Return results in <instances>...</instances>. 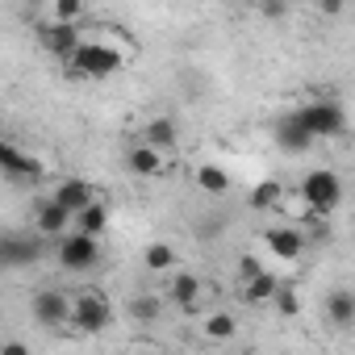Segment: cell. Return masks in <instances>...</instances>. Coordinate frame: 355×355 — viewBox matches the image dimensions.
Segmentation results:
<instances>
[{"label": "cell", "mask_w": 355, "mask_h": 355, "mask_svg": "<svg viewBox=\"0 0 355 355\" xmlns=\"http://www.w3.org/2000/svg\"><path fill=\"white\" fill-rule=\"evenodd\" d=\"M67 67H71V76H80V80H109V76L121 67V51H113V46H105V42H80L76 55L67 59Z\"/></svg>", "instance_id": "6da1fadb"}, {"label": "cell", "mask_w": 355, "mask_h": 355, "mask_svg": "<svg viewBox=\"0 0 355 355\" xmlns=\"http://www.w3.org/2000/svg\"><path fill=\"white\" fill-rule=\"evenodd\" d=\"M301 197H305V205L313 209V214H330L338 201H343V180L330 171V167H318V171H309L305 180H301Z\"/></svg>", "instance_id": "7a4b0ae2"}, {"label": "cell", "mask_w": 355, "mask_h": 355, "mask_svg": "<svg viewBox=\"0 0 355 355\" xmlns=\"http://www.w3.org/2000/svg\"><path fill=\"white\" fill-rule=\"evenodd\" d=\"M313 138H334V134H343V125H347V113H343V105H334V101H309L305 109H297L293 113Z\"/></svg>", "instance_id": "3957f363"}, {"label": "cell", "mask_w": 355, "mask_h": 355, "mask_svg": "<svg viewBox=\"0 0 355 355\" xmlns=\"http://www.w3.org/2000/svg\"><path fill=\"white\" fill-rule=\"evenodd\" d=\"M96 259H101L96 234L76 230V234H67V239L59 243V268H63V272H88V268H96Z\"/></svg>", "instance_id": "277c9868"}, {"label": "cell", "mask_w": 355, "mask_h": 355, "mask_svg": "<svg viewBox=\"0 0 355 355\" xmlns=\"http://www.w3.org/2000/svg\"><path fill=\"white\" fill-rule=\"evenodd\" d=\"M42 255H46L42 239H34V234H17V230L0 234V268H34Z\"/></svg>", "instance_id": "5b68a950"}, {"label": "cell", "mask_w": 355, "mask_h": 355, "mask_svg": "<svg viewBox=\"0 0 355 355\" xmlns=\"http://www.w3.org/2000/svg\"><path fill=\"white\" fill-rule=\"evenodd\" d=\"M34 322L42 330H55V326H67V313H71V301L59 293V288H38L34 293Z\"/></svg>", "instance_id": "8992f818"}, {"label": "cell", "mask_w": 355, "mask_h": 355, "mask_svg": "<svg viewBox=\"0 0 355 355\" xmlns=\"http://www.w3.org/2000/svg\"><path fill=\"white\" fill-rule=\"evenodd\" d=\"M109 305L96 297V293H84V297H76V305H71V313H67V322L76 326V330H88V334H96V330H105L109 326Z\"/></svg>", "instance_id": "52a82bcc"}, {"label": "cell", "mask_w": 355, "mask_h": 355, "mask_svg": "<svg viewBox=\"0 0 355 355\" xmlns=\"http://www.w3.org/2000/svg\"><path fill=\"white\" fill-rule=\"evenodd\" d=\"M80 42H84V34H80L76 21H46V26H42V46H46L55 59H71Z\"/></svg>", "instance_id": "ba28073f"}, {"label": "cell", "mask_w": 355, "mask_h": 355, "mask_svg": "<svg viewBox=\"0 0 355 355\" xmlns=\"http://www.w3.org/2000/svg\"><path fill=\"white\" fill-rule=\"evenodd\" d=\"M0 171H5L9 180H38V175H42V163H38L34 155H26L21 146H13V142L0 138Z\"/></svg>", "instance_id": "9c48e42d"}, {"label": "cell", "mask_w": 355, "mask_h": 355, "mask_svg": "<svg viewBox=\"0 0 355 355\" xmlns=\"http://www.w3.org/2000/svg\"><path fill=\"white\" fill-rule=\"evenodd\" d=\"M313 142H318V138H313V134H309L293 113L276 121V146H280V150H288V155H305Z\"/></svg>", "instance_id": "30bf717a"}, {"label": "cell", "mask_w": 355, "mask_h": 355, "mask_svg": "<svg viewBox=\"0 0 355 355\" xmlns=\"http://www.w3.org/2000/svg\"><path fill=\"white\" fill-rule=\"evenodd\" d=\"M34 226H38V234H42V239H59V234L71 226V214H67L55 197H46V201L34 209Z\"/></svg>", "instance_id": "8fae6325"}, {"label": "cell", "mask_w": 355, "mask_h": 355, "mask_svg": "<svg viewBox=\"0 0 355 355\" xmlns=\"http://www.w3.org/2000/svg\"><path fill=\"white\" fill-rule=\"evenodd\" d=\"M263 243H268V251L280 255V259H301V251H305V234H301L297 226H276V230L263 234Z\"/></svg>", "instance_id": "7c38bea8"}, {"label": "cell", "mask_w": 355, "mask_h": 355, "mask_svg": "<svg viewBox=\"0 0 355 355\" xmlns=\"http://www.w3.org/2000/svg\"><path fill=\"white\" fill-rule=\"evenodd\" d=\"M92 197H96V193H92V184H88V180H80V175H71V180L55 184V201H59V205H63L71 218H76V214H80V209L92 201Z\"/></svg>", "instance_id": "4fadbf2b"}, {"label": "cell", "mask_w": 355, "mask_h": 355, "mask_svg": "<svg viewBox=\"0 0 355 355\" xmlns=\"http://www.w3.org/2000/svg\"><path fill=\"white\" fill-rule=\"evenodd\" d=\"M167 293H171V301L180 305V309H197V301H201V280H197L193 272H180V276L167 284Z\"/></svg>", "instance_id": "5bb4252c"}, {"label": "cell", "mask_w": 355, "mask_h": 355, "mask_svg": "<svg viewBox=\"0 0 355 355\" xmlns=\"http://www.w3.org/2000/svg\"><path fill=\"white\" fill-rule=\"evenodd\" d=\"M326 313H330V322H334L338 330H347V326L355 322V293H351V288H334L330 301H326Z\"/></svg>", "instance_id": "9a60e30c"}, {"label": "cell", "mask_w": 355, "mask_h": 355, "mask_svg": "<svg viewBox=\"0 0 355 355\" xmlns=\"http://www.w3.org/2000/svg\"><path fill=\"white\" fill-rule=\"evenodd\" d=\"M125 163H130L134 175H159V171H163V155H159L155 146H146V142L134 146V150L125 155Z\"/></svg>", "instance_id": "2e32d148"}, {"label": "cell", "mask_w": 355, "mask_h": 355, "mask_svg": "<svg viewBox=\"0 0 355 355\" xmlns=\"http://www.w3.org/2000/svg\"><path fill=\"white\" fill-rule=\"evenodd\" d=\"M71 222H76V230H84V234H96V239H101V230L109 226V209H105V205L92 197V201H88V205H84V209L71 218Z\"/></svg>", "instance_id": "e0dca14e"}, {"label": "cell", "mask_w": 355, "mask_h": 355, "mask_svg": "<svg viewBox=\"0 0 355 355\" xmlns=\"http://www.w3.org/2000/svg\"><path fill=\"white\" fill-rule=\"evenodd\" d=\"M175 138H180V134H175V121H171V117H155V121H146V146H155L159 155L171 150Z\"/></svg>", "instance_id": "ac0fdd59"}, {"label": "cell", "mask_w": 355, "mask_h": 355, "mask_svg": "<svg viewBox=\"0 0 355 355\" xmlns=\"http://www.w3.org/2000/svg\"><path fill=\"white\" fill-rule=\"evenodd\" d=\"M276 284H280V280H276L272 272H263V268H259L255 276H247V288H243V297H247L251 305H259V301H272Z\"/></svg>", "instance_id": "d6986e66"}, {"label": "cell", "mask_w": 355, "mask_h": 355, "mask_svg": "<svg viewBox=\"0 0 355 355\" xmlns=\"http://www.w3.org/2000/svg\"><path fill=\"white\" fill-rule=\"evenodd\" d=\"M159 313H163V301H159L155 293H138V297L130 301V318H134V322H142V326L159 322Z\"/></svg>", "instance_id": "ffe728a7"}, {"label": "cell", "mask_w": 355, "mask_h": 355, "mask_svg": "<svg viewBox=\"0 0 355 355\" xmlns=\"http://www.w3.org/2000/svg\"><path fill=\"white\" fill-rule=\"evenodd\" d=\"M197 184H201L209 197H222V193L230 189V175H226L218 163H205V167H197Z\"/></svg>", "instance_id": "44dd1931"}, {"label": "cell", "mask_w": 355, "mask_h": 355, "mask_svg": "<svg viewBox=\"0 0 355 355\" xmlns=\"http://www.w3.org/2000/svg\"><path fill=\"white\" fill-rule=\"evenodd\" d=\"M142 263H146L150 272H167V268L175 263V251H171L167 243H150V247H146V255H142Z\"/></svg>", "instance_id": "7402d4cb"}, {"label": "cell", "mask_w": 355, "mask_h": 355, "mask_svg": "<svg viewBox=\"0 0 355 355\" xmlns=\"http://www.w3.org/2000/svg\"><path fill=\"white\" fill-rule=\"evenodd\" d=\"M234 330H239V322H234L230 313H214V318L205 322V334L218 338V343H222V338H234Z\"/></svg>", "instance_id": "603a6c76"}, {"label": "cell", "mask_w": 355, "mask_h": 355, "mask_svg": "<svg viewBox=\"0 0 355 355\" xmlns=\"http://www.w3.org/2000/svg\"><path fill=\"white\" fill-rule=\"evenodd\" d=\"M280 201V184L276 180H268V184H259L255 193H251V209H272Z\"/></svg>", "instance_id": "cb8c5ba5"}, {"label": "cell", "mask_w": 355, "mask_h": 355, "mask_svg": "<svg viewBox=\"0 0 355 355\" xmlns=\"http://www.w3.org/2000/svg\"><path fill=\"white\" fill-rule=\"evenodd\" d=\"M272 301H276V309H280L284 318H293V313L301 309V301H297V293H293V288H284V284H276V293H272Z\"/></svg>", "instance_id": "d4e9b609"}, {"label": "cell", "mask_w": 355, "mask_h": 355, "mask_svg": "<svg viewBox=\"0 0 355 355\" xmlns=\"http://www.w3.org/2000/svg\"><path fill=\"white\" fill-rule=\"evenodd\" d=\"M84 0H55V21H80Z\"/></svg>", "instance_id": "484cf974"}, {"label": "cell", "mask_w": 355, "mask_h": 355, "mask_svg": "<svg viewBox=\"0 0 355 355\" xmlns=\"http://www.w3.org/2000/svg\"><path fill=\"white\" fill-rule=\"evenodd\" d=\"M259 13H263V21H284L288 17V0H259Z\"/></svg>", "instance_id": "4316f807"}, {"label": "cell", "mask_w": 355, "mask_h": 355, "mask_svg": "<svg viewBox=\"0 0 355 355\" xmlns=\"http://www.w3.org/2000/svg\"><path fill=\"white\" fill-rule=\"evenodd\" d=\"M222 230H226V218L214 214V218H205V226H201L197 234H201V239H214V234H222Z\"/></svg>", "instance_id": "83f0119b"}, {"label": "cell", "mask_w": 355, "mask_h": 355, "mask_svg": "<svg viewBox=\"0 0 355 355\" xmlns=\"http://www.w3.org/2000/svg\"><path fill=\"white\" fill-rule=\"evenodd\" d=\"M259 268H263V263H259L255 255H243V259H239V276H243V280H247V276H255Z\"/></svg>", "instance_id": "f1b7e54d"}, {"label": "cell", "mask_w": 355, "mask_h": 355, "mask_svg": "<svg viewBox=\"0 0 355 355\" xmlns=\"http://www.w3.org/2000/svg\"><path fill=\"white\" fill-rule=\"evenodd\" d=\"M322 13H326V17H338V13H343V0H322Z\"/></svg>", "instance_id": "f546056e"}, {"label": "cell", "mask_w": 355, "mask_h": 355, "mask_svg": "<svg viewBox=\"0 0 355 355\" xmlns=\"http://www.w3.org/2000/svg\"><path fill=\"white\" fill-rule=\"evenodd\" d=\"M17 5H42V0H17Z\"/></svg>", "instance_id": "4dcf8cb0"}]
</instances>
